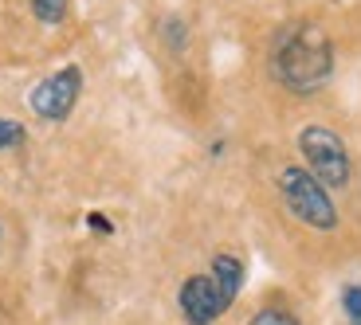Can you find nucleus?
<instances>
[{
  "label": "nucleus",
  "mask_w": 361,
  "mask_h": 325,
  "mask_svg": "<svg viewBox=\"0 0 361 325\" xmlns=\"http://www.w3.org/2000/svg\"><path fill=\"white\" fill-rule=\"evenodd\" d=\"M271 71L295 94H314L334 71V47L318 24H287L271 47Z\"/></svg>",
  "instance_id": "obj_1"
},
{
  "label": "nucleus",
  "mask_w": 361,
  "mask_h": 325,
  "mask_svg": "<svg viewBox=\"0 0 361 325\" xmlns=\"http://www.w3.org/2000/svg\"><path fill=\"white\" fill-rule=\"evenodd\" d=\"M279 192L287 200V208L295 212L307 227H318V231H330L338 224V212H334V200L326 192L322 181L310 177V169H298V165H287L279 172Z\"/></svg>",
  "instance_id": "obj_2"
},
{
  "label": "nucleus",
  "mask_w": 361,
  "mask_h": 325,
  "mask_svg": "<svg viewBox=\"0 0 361 325\" xmlns=\"http://www.w3.org/2000/svg\"><path fill=\"white\" fill-rule=\"evenodd\" d=\"M298 149L310 165V177L322 181L326 189H345L350 184V153H345L342 137L326 126H307L298 134Z\"/></svg>",
  "instance_id": "obj_3"
},
{
  "label": "nucleus",
  "mask_w": 361,
  "mask_h": 325,
  "mask_svg": "<svg viewBox=\"0 0 361 325\" xmlns=\"http://www.w3.org/2000/svg\"><path fill=\"white\" fill-rule=\"evenodd\" d=\"M232 294L216 282V274H192L185 286H180V314L189 325H212L228 306H232Z\"/></svg>",
  "instance_id": "obj_4"
},
{
  "label": "nucleus",
  "mask_w": 361,
  "mask_h": 325,
  "mask_svg": "<svg viewBox=\"0 0 361 325\" xmlns=\"http://www.w3.org/2000/svg\"><path fill=\"white\" fill-rule=\"evenodd\" d=\"M79 91H82L79 67H63V71L47 75L36 91H32L27 102H32V110H36L44 122H63V117L75 110V102H79Z\"/></svg>",
  "instance_id": "obj_5"
},
{
  "label": "nucleus",
  "mask_w": 361,
  "mask_h": 325,
  "mask_svg": "<svg viewBox=\"0 0 361 325\" xmlns=\"http://www.w3.org/2000/svg\"><path fill=\"white\" fill-rule=\"evenodd\" d=\"M44 24H63L67 20V0H27Z\"/></svg>",
  "instance_id": "obj_6"
},
{
  "label": "nucleus",
  "mask_w": 361,
  "mask_h": 325,
  "mask_svg": "<svg viewBox=\"0 0 361 325\" xmlns=\"http://www.w3.org/2000/svg\"><path fill=\"white\" fill-rule=\"evenodd\" d=\"M12 145H24V126L12 117H0V149H12Z\"/></svg>",
  "instance_id": "obj_7"
},
{
  "label": "nucleus",
  "mask_w": 361,
  "mask_h": 325,
  "mask_svg": "<svg viewBox=\"0 0 361 325\" xmlns=\"http://www.w3.org/2000/svg\"><path fill=\"white\" fill-rule=\"evenodd\" d=\"M342 306H345V317H350V325H361V286H345Z\"/></svg>",
  "instance_id": "obj_8"
},
{
  "label": "nucleus",
  "mask_w": 361,
  "mask_h": 325,
  "mask_svg": "<svg viewBox=\"0 0 361 325\" xmlns=\"http://www.w3.org/2000/svg\"><path fill=\"white\" fill-rule=\"evenodd\" d=\"M247 325H298V321L287 314V310H259Z\"/></svg>",
  "instance_id": "obj_9"
}]
</instances>
